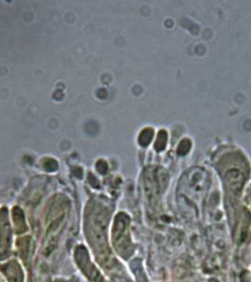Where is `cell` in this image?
<instances>
[{"label": "cell", "mask_w": 251, "mask_h": 282, "mask_svg": "<svg viewBox=\"0 0 251 282\" xmlns=\"http://www.w3.org/2000/svg\"><path fill=\"white\" fill-rule=\"evenodd\" d=\"M152 136H153V130L151 129H145L142 131L140 136V143L143 145H146L150 142Z\"/></svg>", "instance_id": "obj_1"}, {"label": "cell", "mask_w": 251, "mask_h": 282, "mask_svg": "<svg viewBox=\"0 0 251 282\" xmlns=\"http://www.w3.org/2000/svg\"><path fill=\"white\" fill-rule=\"evenodd\" d=\"M165 141H166V133H165V131H161L159 133V136H158L157 138V142H156V148H158L159 145H160L159 147V149H163V147L162 145H165Z\"/></svg>", "instance_id": "obj_2"}]
</instances>
